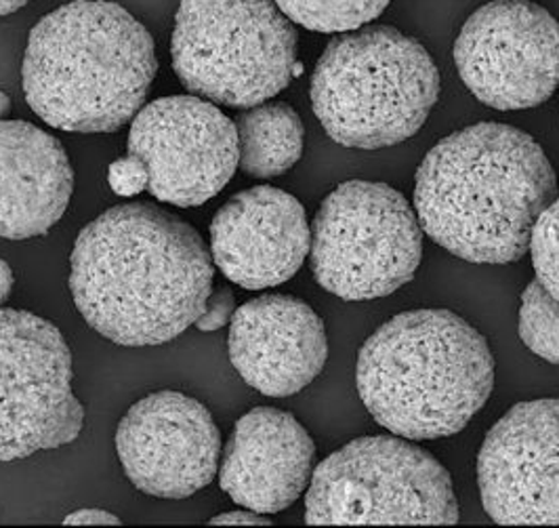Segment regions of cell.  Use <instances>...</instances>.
<instances>
[{
  "instance_id": "cell-1",
  "label": "cell",
  "mask_w": 559,
  "mask_h": 528,
  "mask_svg": "<svg viewBox=\"0 0 559 528\" xmlns=\"http://www.w3.org/2000/svg\"><path fill=\"white\" fill-rule=\"evenodd\" d=\"M213 277L197 230L147 202L84 225L70 257V291L86 325L129 348L167 343L197 325Z\"/></svg>"
},
{
  "instance_id": "cell-2",
  "label": "cell",
  "mask_w": 559,
  "mask_h": 528,
  "mask_svg": "<svg viewBox=\"0 0 559 528\" xmlns=\"http://www.w3.org/2000/svg\"><path fill=\"white\" fill-rule=\"evenodd\" d=\"M556 192V171L528 133L479 122L427 152L415 175V211L423 232L454 257L513 263Z\"/></svg>"
},
{
  "instance_id": "cell-3",
  "label": "cell",
  "mask_w": 559,
  "mask_h": 528,
  "mask_svg": "<svg viewBox=\"0 0 559 528\" xmlns=\"http://www.w3.org/2000/svg\"><path fill=\"white\" fill-rule=\"evenodd\" d=\"M152 34L124 7L74 0L32 32L22 68L29 108L68 133H114L138 116L156 79Z\"/></svg>"
},
{
  "instance_id": "cell-4",
  "label": "cell",
  "mask_w": 559,
  "mask_h": 528,
  "mask_svg": "<svg viewBox=\"0 0 559 528\" xmlns=\"http://www.w3.org/2000/svg\"><path fill=\"white\" fill-rule=\"evenodd\" d=\"M364 407L408 441L454 436L495 389L484 335L450 309H411L366 339L356 364Z\"/></svg>"
},
{
  "instance_id": "cell-5",
  "label": "cell",
  "mask_w": 559,
  "mask_h": 528,
  "mask_svg": "<svg viewBox=\"0 0 559 528\" xmlns=\"http://www.w3.org/2000/svg\"><path fill=\"white\" fill-rule=\"evenodd\" d=\"M440 97V72L417 38L392 26L335 36L311 77V108L345 148L381 150L419 133Z\"/></svg>"
},
{
  "instance_id": "cell-6",
  "label": "cell",
  "mask_w": 559,
  "mask_h": 528,
  "mask_svg": "<svg viewBox=\"0 0 559 528\" xmlns=\"http://www.w3.org/2000/svg\"><path fill=\"white\" fill-rule=\"evenodd\" d=\"M170 57L190 93L252 108L290 83L297 30L274 0H181Z\"/></svg>"
},
{
  "instance_id": "cell-7",
  "label": "cell",
  "mask_w": 559,
  "mask_h": 528,
  "mask_svg": "<svg viewBox=\"0 0 559 528\" xmlns=\"http://www.w3.org/2000/svg\"><path fill=\"white\" fill-rule=\"evenodd\" d=\"M459 501L447 468L400 436H364L311 473L308 525H454Z\"/></svg>"
},
{
  "instance_id": "cell-8",
  "label": "cell",
  "mask_w": 559,
  "mask_h": 528,
  "mask_svg": "<svg viewBox=\"0 0 559 528\" xmlns=\"http://www.w3.org/2000/svg\"><path fill=\"white\" fill-rule=\"evenodd\" d=\"M420 255L417 211L388 184H341L324 198L311 223L313 279L345 302L392 295L415 279Z\"/></svg>"
},
{
  "instance_id": "cell-9",
  "label": "cell",
  "mask_w": 559,
  "mask_h": 528,
  "mask_svg": "<svg viewBox=\"0 0 559 528\" xmlns=\"http://www.w3.org/2000/svg\"><path fill=\"white\" fill-rule=\"evenodd\" d=\"M83 425L66 337L51 320L0 307V461L70 445Z\"/></svg>"
},
{
  "instance_id": "cell-10",
  "label": "cell",
  "mask_w": 559,
  "mask_h": 528,
  "mask_svg": "<svg viewBox=\"0 0 559 528\" xmlns=\"http://www.w3.org/2000/svg\"><path fill=\"white\" fill-rule=\"evenodd\" d=\"M465 86L495 110H526L559 86V24L531 0H490L454 43Z\"/></svg>"
},
{
  "instance_id": "cell-11",
  "label": "cell",
  "mask_w": 559,
  "mask_h": 528,
  "mask_svg": "<svg viewBox=\"0 0 559 528\" xmlns=\"http://www.w3.org/2000/svg\"><path fill=\"white\" fill-rule=\"evenodd\" d=\"M127 145L147 168L152 196L181 209L219 195L240 161L236 122L198 95H170L143 106Z\"/></svg>"
},
{
  "instance_id": "cell-12",
  "label": "cell",
  "mask_w": 559,
  "mask_h": 528,
  "mask_svg": "<svg viewBox=\"0 0 559 528\" xmlns=\"http://www.w3.org/2000/svg\"><path fill=\"white\" fill-rule=\"evenodd\" d=\"M116 450L141 493L186 500L213 482L222 434L202 402L165 389L127 411L116 430Z\"/></svg>"
},
{
  "instance_id": "cell-13",
  "label": "cell",
  "mask_w": 559,
  "mask_h": 528,
  "mask_svg": "<svg viewBox=\"0 0 559 528\" xmlns=\"http://www.w3.org/2000/svg\"><path fill=\"white\" fill-rule=\"evenodd\" d=\"M477 486L499 525H559V398L520 402L488 430Z\"/></svg>"
},
{
  "instance_id": "cell-14",
  "label": "cell",
  "mask_w": 559,
  "mask_h": 528,
  "mask_svg": "<svg viewBox=\"0 0 559 528\" xmlns=\"http://www.w3.org/2000/svg\"><path fill=\"white\" fill-rule=\"evenodd\" d=\"M311 247L304 204L278 188L231 196L211 223V255L234 284L259 291L293 279Z\"/></svg>"
},
{
  "instance_id": "cell-15",
  "label": "cell",
  "mask_w": 559,
  "mask_h": 528,
  "mask_svg": "<svg viewBox=\"0 0 559 528\" xmlns=\"http://www.w3.org/2000/svg\"><path fill=\"white\" fill-rule=\"evenodd\" d=\"M227 348L240 377L272 398L308 388L329 356L322 318L290 295H263L236 307Z\"/></svg>"
},
{
  "instance_id": "cell-16",
  "label": "cell",
  "mask_w": 559,
  "mask_h": 528,
  "mask_svg": "<svg viewBox=\"0 0 559 528\" xmlns=\"http://www.w3.org/2000/svg\"><path fill=\"white\" fill-rule=\"evenodd\" d=\"M316 446L286 411L259 407L238 419L225 446L219 484L227 497L259 514H278L306 491Z\"/></svg>"
},
{
  "instance_id": "cell-17",
  "label": "cell",
  "mask_w": 559,
  "mask_h": 528,
  "mask_svg": "<svg viewBox=\"0 0 559 528\" xmlns=\"http://www.w3.org/2000/svg\"><path fill=\"white\" fill-rule=\"evenodd\" d=\"M72 192L74 171L59 140L24 120H0V236L47 234Z\"/></svg>"
},
{
  "instance_id": "cell-18",
  "label": "cell",
  "mask_w": 559,
  "mask_h": 528,
  "mask_svg": "<svg viewBox=\"0 0 559 528\" xmlns=\"http://www.w3.org/2000/svg\"><path fill=\"white\" fill-rule=\"evenodd\" d=\"M236 131L240 145L238 165L257 179L284 175L304 154V122L295 108L284 102L259 104L240 112Z\"/></svg>"
},
{
  "instance_id": "cell-19",
  "label": "cell",
  "mask_w": 559,
  "mask_h": 528,
  "mask_svg": "<svg viewBox=\"0 0 559 528\" xmlns=\"http://www.w3.org/2000/svg\"><path fill=\"white\" fill-rule=\"evenodd\" d=\"M295 24L324 34H343L368 26L392 0H274Z\"/></svg>"
},
{
  "instance_id": "cell-20",
  "label": "cell",
  "mask_w": 559,
  "mask_h": 528,
  "mask_svg": "<svg viewBox=\"0 0 559 528\" xmlns=\"http://www.w3.org/2000/svg\"><path fill=\"white\" fill-rule=\"evenodd\" d=\"M520 337L536 356L559 364V300L536 279L522 293Z\"/></svg>"
},
{
  "instance_id": "cell-21",
  "label": "cell",
  "mask_w": 559,
  "mask_h": 528,
  "mask_svg": "<svg viewBox=\"0 0 559 528\" xmlns=\"http://www.w3.org/2000/svg\"><path fill=\"white\" fill-rule=\"evenodd\" d=\"M528 249L536 280L559 300V198L534 223Z\"/></svg>"
},
{
  "instance_id": "cell-22",
  "label": "cell",
  "mask_w": 559,
  "mask_h": 528,
  "mask_svg": "<svg viewBox=\"0 0 559 528\" xmlns=\"http://www.w3.org/2000/svg\"><path fill=\"white\" fill-rule=\"evenodd\" d=\"M108 181L116 195L135 196L147 190L150 177H147V168L143 165V161L133 154H127L110 165Z\"/></svg>"
},
{
  "instance_id": "cell-23",
  "label": "cell",
  "mask_w": 559,
  "mask_h": 528,
  "mask_svg": "<svg viewBox=\"0 0 559 528\" xmlns=\"http://www.w3.org/2000/svg\"><path fill=\"white\" fill-rule=\"evenodd\" d=\"M236 312V297L231 291L219 289L217 293H211L206 300V306L202 309V314L198 316L197 327L204 333L217 331L225 327L231 316Z\"/></svg>"
},
{
  "instance_id": "cell-24",
  "label": "cell",
  "mask_w": 559,
  "mask_h": 528,
  "mask_svg": "<svg viewBox=\"0 0 559 528\" xmlns=\"http://www.w3.org/2000/svg\"><path fill=\"white\" fill-rule=\"evenodd\" d=\"M63 525H120V518L110 512L88 507L66 516Z\"/></svg>"
},
{
  "instance_id": "cell-25",
  "label": "cell",
  "mask_w": 559,
  "mask_h": 528,
  "mask_svg": "<svg viewBox=\"0 0 559 528\" xmlns=\"http://www.w3.org/2000/svg\"><path fill=\"white\" fill-rule=\"evenodd\" d=\"M211 525H272L265 514L259 512H227L211 518Z\"/></svg>"
},
{
  "instance_id": "cell-26",
  "label": "cell",
  "mask_w": 559,
  "mask_h": 528,
  "mask_svg": "<svg viewBox=\"0 0 559 528\" xmlns=\"http://www.w3.org/2000/svg\"><path fill=\"white\" fill-rule=\"evenodd\" d=\"M11 289H13V270L4 259H0V304L9 300Z\"/></svg>"
},
{
  "instance_id": "cell-27",
  "label": "cell",
  "mask_w": 559,
  "mask_h": 528,
  "mask_svg": "<svg viewBox=\"0 0 559 528\" xmlns=\"http://www.w3.org/2000/svg\"><path fill=\"white\" fill-rule=\"evenodd\" d=\"M29 0H0V17L11 15L15 11H20L22 7H26Z\"/></svg>"
},
{
  "instance_id": "cell-28",
  "label": "cell",
  "mask_w": 559,
  "mask_h": 528,
  "mask_svg": "<svg viewBox=\"0 0 559 528\" xmlns=\"http://www.w3.org/2000/svg\"><path fill=\"white\" fill-rule=\"evenodd\" d=\"M9 110H11V99L4 91H0V120L9 114Z\"/></svg>"
}]
</instances>
